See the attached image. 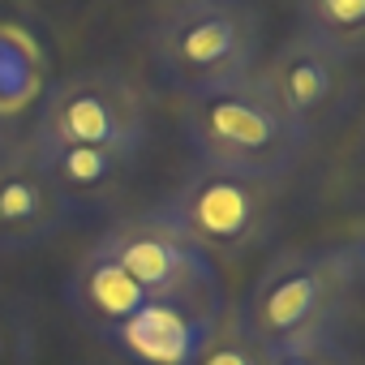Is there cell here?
<instances>
[{"instance_id": "ba28073f", "label": "cell", "mask_w": 365, "mask_h": 365, "mask_svg": "<svg viewBox=\"0 0 365 365\" xmlns=\"http://www.w3.org/2000/svg\"><path fill=\"white\" fill-rule=\"evenodd\" d=\"M228 309H198L176 301H146L112 339L129 365H194V356L207 348L211 331L224 322Z\"/></svg>"}, {"instance_id": "7a4b0ae2", "label": "cell", "mask_w": 365, "mask_h": 365, "mask_svg": "<svg viewBox=\"0 0 365 365\" xmlns=\"http://www.w3.org/2000/svg\"><path fill=\"white\" fill-rule=\"evenodd\" d=\"M356 262L361 245L284 250L258 271L232 318L262 352L331 335V322L356 284Z\"/></svg>"}, {"instance_id": "3957f363", "label": "cell", "mask_w": 365, "mask_h": 365, "mask_svg": "<svg viewBox=\"0 0 365 365\" xmlns=\"http://www.w3.org/2000/svg\"><path fill=\"white\" fill-rule=\"evenodd\" d=\"M180 120H185L190 146L198 150V163L254 180L288 176L309 146V138L275 108L267 86L258 82V69L241 82L185 99Z\"/></svg>"}, {"instance_id": "5bb4252c", "label": "cell", "mask_w": 365, "mask_h": 365, "mask_svg": "<svg viewBox=\"0 0 365 365\" xmlns=\"http://www.w3.org/2000/svg\"><path fill=\"white\" fill-rule=\"evenodd\" d=\"M194 365H267V361H262V348L237 327V318L224 314V322L211 331V339L194 356Z\"/></svg>"}, {"instance_id": "8fae6325", "label": "cell", "mask_w": 365, "mask_h": 365, "mask_svg": "<svg viewBox=\"0 0 365 365\" xmlns=\"http://www.w3.org/2000/svg\"><path fill=\"white\" fill-rule=\"evenodd\" d=\"M35 168L65 194V202L73 211H82L91 198H108L125 185V176L133 172L138 159L116 155V150H99V146H78V142H56V138H39L31 133V150Z\"/></svg>"}, {"instance_id": "8992f818", "label": "cell", "mask_w": 365, "mask_h": 365, "mask_svg": "<svg viewBox=\"0 0 365 365\" xmlns=\"http://www.w3.org/2000/svg\"><path fill=\"white\" fill-rule=\"evenodd\" d=\"M159 211L202 254L237 258L254 250L275 220V180H254L241 172L198 163L159 202Z\"/></svg>"}, {"instance_id": "5b68a950", "label": "cell", "mask_w": 365, "mask_h": 365, "mask_svg": "<svg viewBox=\"0 0 365 365\" xmlns=\"http://www.w3.org/2000/svg\"><path fill=\"white\" fill-rule=\"evenodd\" d=\"M31 133L138 159L150 138V108H146L142 86L129 73L73 69L43 86Z\"/></svg>"}, {"instance_id": "30bf717a", "label": "cell", "mask_w": 365, "mask_h": 365, "mask_svg": "<svg viewBox=\"0 0 365 365\" xmlns=\"http://www.w3.org/2000/svg\"><path fill=\"white\" fill-rule=\"evenodd\" d=\"M65 301H69V309H73V318L95 335V339H112L150 297L112 262V258H103L95 245L78 258V267H73V275H69V284H65Z\"/></svg>"}, {"instance_id": "6da1fadb", "label": "cell", "mask_w": 365, "mask_h": 365, "mask_svg": "<svg viewBox=\"0 0 365 365\" xmlns=\"http://www.w3.org/2000/svg\"><path fill=\"white\" fill-rule=\"evenodd\" d=\"M146 43L159 82L194 99L258 69L262 18L250 0H168Z\"/></svg>"}, {"instance_id": "9a60e30c", "label": "cell", "mask_w": 365, "mask_h": 365, "mask_svg": "<svg viewBox=\"0 0 365 365\" xmlns=\"http://www.w3.org/2000/svg\"><path fill=\"white\" fill-rule=\"evenodd\" d=\"M262 361L267 365H352V356L331 335L301 339V344H284V348H267Z\"/></svg>"}, {"instance_id": "4fadbf2b", "label": "cell", "mask_w": 365, "mask_h": 365, "mask_svg": "<svg viewBox=\"0 0 365 365\" xmlns=\"http://www.w3.org/2000/svg\"><path fill=\"white\" fill-rule=\"evenodd\" d=\"M301 35L335 52L344 65L365 48V0H297Z\"/></svg>"}, {"instance_id": "9c48e42d", "label": "cell", "mask_w": 365, "mask_h": 365, "mask_svg": "<svg viewBox=\"0 0 365 365\" xmlns=\"http://www.w3.org/2000/svg\"><path fill=\"white\" fill-rule=\"evenodd\" d=\"M78 211L31 155L0 159V254H26L69 228Z\"/></svg>"}, {"instance_id": "52a82bcc", "label": "cell", "mask_w": 365, "mask_h": 365, "mask_svg": "<svg viewBox=\"0 0 365 365\" xmlns=\"http://www.w3.org/2000/svg\"><path fill=\"white\" fill-rule=\"evenodd\" d=\"M258 82L267 86L275 108L309 138L344 95V61L297 31L258 65Z\"/></svg>"}, {"instance_id": "277c9868", "label": "cell", "mask_w": 365, "mask_h": 365, "mask_svg": "<svg viewBox=\"0 0 365 365\" xmlns=\"http://www.w3.org/2000/svg\"><path fill=\"white\" fill-rule=\"evenodd\" d=\"M95 250L112 258L146 297L198 305V309H228L215 258L202 254L159 207L116 220L95 237Z\"/></svg>"}, {"instance_id": "7c38bea8", "label": "cell", "mask_w": 365, "mask_h": 365, "mask_svg": "<svg viewBox=\"0 0 365 365\" xmlns=\"http://www.w3.org/2000/svg\"><path fill=\"white\" fill-rule=\"evenodd\" d=\"M48 86V56L18 22H0V120L22 116Z\"/></svg>"}, {"instance_id": "2e32d148", "label": "cell", "mask_w": 365, "mask_h": 365, "mask_svg": "<svg viewBox=\"0 0 365 365\" xmlns=\"http://www.w3.org/2000/svg\"><path fill=\"white\" fill-rule=\"evenodd\" d=\"M0 365H31V331L5 305H0Z\"/></svg>"}]
</instances>
